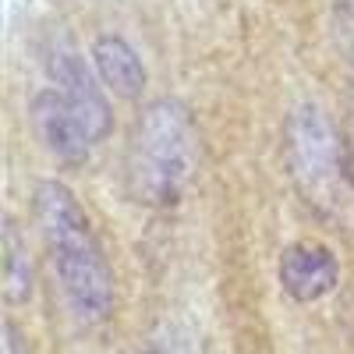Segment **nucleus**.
<instances>
[{"label":"nucleus","instance_id":"1","mask_svg":"<svg viewBox=\"0 0 354 354\" xmlns=\"http://www.w3.org/2000/svg\"><path fill=\"white\" fill-rule=\"evenodd\" d=\"M36 220L75 319L85 326L103 322L113 312V273L78 198L64 185L43 181L36 188Z\"/></svg>","mask_w":354,"mask_h":354},{"label":"nucleus","instance_id":"2","mask_svg":"<svg viewBox=\"0 0 354 354\" xmlns=\"http://www.w3.org/2000/svg\"><path fill=\"white\" fill-rule=\"evenodd\" d=\"M198 163V131L185 103L156 100L142 110L128 142L124 181L142 205H174Z\"/></svg>","mask_w":354,"mask_h":354},{"label":"nucleus","instance_id":"3","mask_svg":"<svg viewBox=\"0 0 354 354\" xmlns=\"http://www.w3.org/2000/svg\"><path fill=\"white\" fill-rule=\"evenodd\" d=\"M53 88L32 100V128L39 142L68 163H82L100 138L110 131V106L93 82L82 57L75 53H53L50 61Z\"/></svg>","mask_w":354,"mask_h":354},{"label":"nucleus","instance_id":"4","mask_svg":"<svg viewBox=\"0 0 354 354\" xmlns=\"http://www.w3.org/2000/svg\"><path fill=\"white\" fill-rule=\"evenodd\" d=\"M287 167L312 209L340 223L354 220V167L330 117L312 103L287 121Z\"/></svg>","mask_w":354,"mask_h":354},{"label":"nucleus","instance_id":"5","mask_svg":"<svg viewBox=\"0 0 354 354\" xmlns=\"http://www.w3.org/2000/svg\"><path fill=\"white\" fill-rule=\"evenodd\" d=\"M340 280V266L337 255L322 245V241H294L280 255V283L294 301H319L337 287Z\"/></svg>","mask_w":354,"mask_h":354},{"label":"nucleus","instance_id":"6","mask_svg":"<svg viewBox=\"0 0 354 354\" xmlns=\"http://www.w3.org/2000/svg\"><path fill=\"white\" fill-rule=\"evenodd\" d=\"M93 61H96V71L106 82L110 93L124 96V100L142 96V88H145V64H142V57L121 36H100L93 43Z\"/></svg>","mask_w":354,"mask_h":354},{"label":"nucleus","instance_id":"7","mask_svg":"<svg viewBox=\"0 0 354 354\" xmlns=\"http://www.w3.org/2000/svg\"><path fill=\"white\" fill-rule=\"evenodd\" d=\"M4 294L11 305L32 298V262H28V248L11 216L4 220Z\"/></svg>","mask_w":354,"mask_h":354},{"label":"nucleus","instance_id":"8","mask_svg":"<svg viewBox=\"0 0 354 354\" xmlns=\"http://www.w3.org/2000/svg\"><path fill=\"white\" fill-rule=\"evenodd\" d=\"M340 43L347 50V61L354 64V0H340Z\"/></svg>","mask_w":354,"mask_h":354},{"label":"nucleus","instance_id":"9","mask_svg":"<svg viewBox=\"0 0 354 354\" xmlns=\"http://www.w3.org/2000/svg\"><path fill=\"white\" fill-rule=\"evenodd\" d=\"M4 354H28V351L21 347V337H18V330L11 326V322L4 326Z\"/></svg>","mask_w":354,"mask_h":354}]
</instances>
